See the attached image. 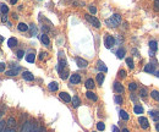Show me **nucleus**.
Returning <instances> with one entry per match:
<instances>
[{"instance_id": "12", "label": "nucleus", "mask_w": 159, "mask_h": 132, "mask_svg": "<svg viewBox=\"0 0 159 132\" xmlns=\"http://www.w3.org/2000/svg\"><path fill=\"white\" fill-rule=\"evenodd\" d=\"M97 67H98V70L100 71V72H106V71H108L105 64L102 61V60H98V63H97Z\"/></svg>"}, {"instance_id": "10", "label": "nucleus", "mask_w": 159, "mask_h": 132, "mask_svg": "<svg viewBox=\"0 0 159 132\" xmlns=\"http://www.w3.org/2000/svg\"><path fill=\"white\" fill-rule=\"evenodd\" d=\"M59 97H60V99H63L64 101H66V103H70V101L72 100V98L70 97V94L66 93V92H60L59 93Z\"/></svg>"}, {"instance_id": "11", "label": "nucleus", "mask_w": 159, "mask_h": 132, "mask_svg": "<svg viewBox=\"0 0 159 132\" xmlns=\"http://www.w3.org/2000/svg\"><path fill=\"white\" fill-rule=\"evenodd\" d=\"M22 77H23V80H26V81H33L34 80V76L32 75V72H29V71H23Z\"/></svg>"}, {"instance_id": "6", "label": "nucleus", "mask_w": 159, "mask_h": 132, "mask_svg": "<svg viewBox=\"0 0 159 132\" xmlns=\"http://www.w3.org/2000/svg\"><path fill=\"white\" fill-rule=\"evenodd\" d=\"M138 122H140V126H141L143 130H147L148 127H149L148 120L145 118V116H140V118H138Z\"/></svg>"}, {"instance_id": "34", "label": "nucleus", "mask_w": 159, "mask_h": 132, "mask_svg": "<svg viewBox=\"0 0 159 132\" xmlns=\"http://www.w3.org/2000/svg\"><path fill=\"white\" fill-rule=\"evenodd\" d=\"M97 129H98V131H104L105 130V125H104V122H98L97 124Z\"/></svg>"}, {"instance_id": "18", "label": "nucleus", "mask_w": 159, "mask_h": 132, "mask_svg": "<svg viewBox=\"0 0 159 132\" xmlns=\"http://www.w3.org/2000/svg\"><path fill=\"white\" fill-rule=\"evenodd\" d=\"M20 70H21V67H20V66H17L16 69H12V70L8 71V72H6V75H8V76H16V75L20 72Z\"/></svg>"}, {"instance_id": "27", "label": "nucleus", "mask_w": 159, "mask_h": 132, "mask_svg": "<svg viewBox=\"0 0 159 132\" xmlns=\"http://www.w3.org/2000/svg\"><path fill=\"white\" fill-rule=\"evenodd\" d=\"M116 56L119 58V59H124V56H125V49L124 48H120L116 52Z\"/></svg>"}, {"instance_id": "19", "label": "nucleus", "mask_w": 159, "mask_h": 132, "mask_svg": "<svg viewBox=\"0 0 159 132\" xmlns=\"http://www.w3.org/2000/svg\"><path fill=\"white\" fill-rule=\"evenodd\" d=\"M71 101H72V106H74V108H78V106L81 105V100H80V98L77 97V95H75Z\"/></svg>"}, {"instance_id": "36", "label": "nucleus", "mask_w": 159, "mask_h": 132, "mask_svg": "<svg viewBox=\"0 0 159 132\" xmlns=\"http://www.w3.org/2000/svg\"><path fill=\"white\" fill-rule=\"evenodd\" d=\"M88 9H89V12H91L92 15H96V14H97V7L94 6V5H89Z\"/></svg>"}, {"instance_id": "44", "label": "nucleus", "mask_w": 159, "mask_h": 132, "mask_svg": "<svg viewBox=\"0 0 159 132\" xmlns=\"http://www.w3.org/2000/svg\"><path fill=\"white\" fill-rule=\"evenodd\" d=\"M5 67H6V65H5L4 63H0V72H4Z\"/></svg>"}, {"instance_id": "8", "label": "nucleus", "mask_w": 159, "mask_h": 132, "mask_svg": "<svg viewBox=\"0 0 159 132\" xmlns=\"http://www.w3.org/2000/svg\"><path fill=\"white\" fill-rule=\"evenodd\" d=\"M81 82V76L78 73H72L70 76V83L71 84H78Z\"/></svg>"}, {"instance_id": "3", "label": "nucleus", "mask_w": 159, "mask_h": 132, "mask_svg": "<svg viewBox=\"0 0 159 132\" xmlns=\"http://www.w3.org/2000/svg\"><path fill=\"white\" fill-rule=\"evenodd\" d=\"M34 126H35V124L32 122V121H26V122L22 125V129L20 132H33Z\"/></svg>"}, {"instance_id": "43", "label": "nucleus", "mask_w": 159, "mask_h": 132, "mask_svg": "<svg viewBox=\"0 0 159 132\" xmlns=\"http://www.w3.org/2000/svg\"><path fill=\"white\" fill-rule=\"evenodd\" d=\"M154 11H159V0H154Z\"/></svg>"}, {"instance_id": "38", "label": "nucleus", "mask_w": 159, "mask_h": 132, "mask_svg": "<svg viewBox=\"0 0 159 132\" xmlns=\"http://www.w3.org/2000/svg\"><path fill=\"white\" fill-rule=\"evenodd\" d=\"M140 95H141L142 98L147 97V88H145V87H143V88L141 89V92H140Z\"/></svg>"}, {"instance_id": "17", "label": "nucleus", "mask_w": 159, "mask_h": 132, "mask_svg": "<svg viewBox=\"0 0 159 132\" xmlns=\"http://www.w3.org/2000/svg\"><path fill=\"white\" fill-rule=\"evenodd\" d=\"M28 28L29 27L27 26L26 23H23V22H20L18 26H17V29H18L20 32H26V31H28Z\"/></svg>"}, {"instance_id": "5", "label": "nucleus", "mask_w": 159, "mask_h": 132, "mask_svg": "<svg viewBox=\"0 0 159 132\" xmlns=\"http://www.w3.org/2000/svg\"><path fill=\"white\" fill-rule=\"evenodd\" d=\"M114 44H115V39H114V37H113V35H110V34H108L106 37H105V42H104L105 48L110 49V48H113V45H114Z\"/></svg>"}, {"instance_id": "30", "label": "nucleus", "mask_w": 159, "mask_h": 132, "mask_svg": "<svg viewBox=\"0 0 159 132\" xmlns=\"http://www.w3.org/2000/svg\"><path fill=\"white\" fill-rule=\"evenodd\" d=\"M151 94V97L153 98V99H154V100H157V101H159V92H158V90H152V92L149 93Z\"/></svg>"}, {"instance_id": "45", "label": "nucleus", "mask_w": 159, "mask_h": 132, "mask_svg": "<svg viewBox=\"0 0 159 132\" xmlns=\"http://www.w3.org/2000/svg\"><path fill=\"white\" fill-rule=\"evenodd\" d=\"M45 56H47V53H44V52H42V53L39 54V59H40V60H43Z\"/></svg>"}, {"instance_id": "7", "label": "nucleus", "mask_w": 159, "mask_h": 132, "mask_svg": "<svg viewBox=\"0 0 159 132\" xmlns=\"http://www.w3.org/2000/svg\"><path fill=\"white\" fill-rule=\"evenodd\" d=\"M113 88H114V90L117 94L124 93V90H125L124 89V86H122L120 82H117V81H116V82H114V84H113Z\"/></svg>"}, {"instance_id": "25", "label": "nucleus", "mask_w": 159, "mask_h": 132, "mask_svg": "<svg viewBox=\"0 0 159 132\" xmlns=\"http://www.w3.org/2000/svg\"><path fill=\"white\" fill-rule=\"evenodd\" d=\"M151 118L153 119V121H159V111H149Z\"/></svg>"}, {"instance_id": "29", "label": "nucleus", "mask_w": 159, "mask_h": 132, "mask_svg": "<svg viewBox=\"0 0 159 132\" xmlns=\"http://www.w3.org/2000/svg\"><path fill=\"white\" fill-rule=\"evenodd\" d=\"M120 118L122 119V120H125V121H127L130 119V116H129V114L126 113L125 110H120Z\"/></svg>"}, {"instance_id": "37", "label": "nucleus", "mask_w": 159, "mask_h": 132, "mask_svg": "<svg viewBox=\"0 0 159 132\" xmlns=\"http://www.w3.org/2000/svg\"><path fill=\"white\" fill-rule=\"evenodd\" d=\"M129 89H130V90L137 89V84H136L135 82H130V83H129Z\"/></svg>"}, {"instance_id": "20", "label": "nucleus", "mask_w": 159, "mask_h": 132, "mask_svg": "<svg viewBox=\"0 0 159 132\" xmlns=\"http://www.w3.org/2000/svg\"><path fill=\"white\" fill-rule=\"evenodd\" d=\"M6 125H8L9 129H15V125H16V120H15L14 118H9Z\"/></svg>"}, {"instance_id": "1", "label": "nucleus", "mask_w": 159, "mask_h": 132, "mask_svg": "<svg viewBox=\"0 0 159 132\" xmlns=\"http://www.w3.org/2000/svg\"><path fill=\"white\" fill-rule=\"evenodd\" d=\"M105 23H106L109 27L115 28V27H117V26H119V24L121 23V16H120L119 14H114L110 18H108V20H106Z\"/></svg>"}, {"instance_id": "52", "label": "nucleus", "mask_w": 159, "mask_h": 132, "mask_svg": "<svg viewBox=\"0 0 159 132\" xmlns=\"http://www.w3.org/2000/svg\"><path fill=\"white\" fill-rule=\"evenodd\" d=\"M154 73H156V76H157V77H159V71H156Z\"/></svg>"}, {"instance_id": "14", "label": "nucleus", "mask_w": 159, "mask_h": 132, "mask_svg": "<svg viewBox=\"0 0 159 132\" xmlns=\"http://www.w3.org/2000/svg\"><path fill=\"white\" fill-rule=\"evenodd\" d=\"M40 40H42V43L44 45H47V47H49V45H50V39H49V37L45 33H43L42 35H40Z\"/></svg>"}, {"instance_id": "9", "label": "nucleus", "mask_w": 159, "mask_h": 132, "mask_svg": "<svg viewBox=\"0 0 159 132\" xmlns=\"http://www.w3.org/2000/svg\"><path fill=\"white\" fill-rule=\"evenodd\" d=\"M76 64H77V66L80 69H86L87 66H88V61L82 58H76Z\"/></svg>"}, {"instance_id": "40", "label": "nucleus", "mask_w": 159, "mask_h": 132, "mask_svg": "<svg viewBox=\"0 0 159 132\" xmlns=\"http://www.w3.org/2000/svg\"><path fill=\"white\" fill-rule=\"evenodd\" d=\"M35 33H37V28H35L34 24H32V26H31V35H34Z\"/></svg>"}, {"instance_id": "22", "label": "nucleus", "mask_w": 159, "mask_h": 132, "mask_svg": "<svg viewBox=\"0 0 159 132\" xmlns=\"http://www.w3.org/2000/svg\"><path fill=\"white\" fill-rule=\"evenodd\" d=\"M104 78H105L104 72H99L98 75H97V82H98V84L103 83V82H104Z\"/></svg>"}, {"instance_id": "28", "label": "nucleus", "mask_w": 159, "mask_h": 132, "mask_svg": "<svg viewBox=\"0 0 159 132\" xmlns=\"http://www.w3.org/2000/svg\"><path fill=\"white\" fill-rule=\"evenodd\" d=\"M133 111H135V114H143V106L136 104L135 108H133Z\"/></svg>"}, {"instance_id": "55", "label": "nucleus", "mask_w": 159, "mask_h": 132, "mask_svg": "<svg viewBox=\"0 0 159 132\" xmlns=\"http://www.w3.org/2000/svg\"><path fill=\"white\" fill-rule=\"evenodd\" d=\"M93 132H96V131H93Z\"/></svg>"}, {"instance_id": "16", "label": "nucleus", "mask_w": 159, "mask_h": 132, "mask_svg": "<svg viewBox=\"0 0 159 132\" xmlns=\"http://www.w3.org/2000/svg\"><path fill=\"white\" fill-rule=\"evenodd\" d=\"M143 70H145V72H148V73H154L156 72V71H154V66H153L152 64H147Z\"/></svg>"}, {"instance_id": "46", "label": "nucleus", "mask_w": 159, "mask_h": 132, "mask_svg": "<svg viewBox=\"0 0 159 132\" xmlns=\"http://www.w3.org/2000/svg\"><path fill=\"white\" fill-rule=\"evenodd\" d=\"M4 132H16V130H15V129H9V127H6Z\"/></svg>"}, {"instance_id": "47", "label": "nucleus", "mask_w": 159, "mask_h": 132, "mask_svg": "<svg viewBox=\"0 0 159 132\" xmlns=\"http://www.w3.org/2000/svg\"><path fill=\"white\" fill-rule=\"evenodd\" d=\"M1 21H3V22H8V16H6V15H3Z\"/></svg>"}, {"instance_id": "31", "label": "nucleus", "mask_w": 159, "mask_h": 132, "mask_svg": "<svg viewBox=\"0 0 159 132\" xmlns=\"http://www.w3.org/2000/svg\"><path fill=\"white\" fill-rule=\"evenodd\" d=\"M149 48L153 50V52H156V50L158 49V45H157L156 40H151V42H149Z\"/></svg>"}, {"instance_id": "26", "label": "nucleus", "mask_w": 159, "mask_h": 132, "mask_svg": "<svg viewBox=\"0 0 159 132\" xmlns=\"http://www.w3.org/2000/svg\"><path fill=\"white\" fill-rule=\"evenodd\" d=\"M126 64H127V66H129L130 70H133V69H135V63H133L132 58H126Z\"/></svg>"}, {"instance_id": "24", "label": "nucleus", "mask_w": 159, "mask_h": 132, "mask_svg": "<svg viewBox=\"0 0 159 132\" xmlns=\"http://www.w3.org/2000/svg\"><path fill=\"white\" fill-rule=\"evenodd\" d=\"M34 60H35V55H34L33 53H29L28 55H26V61H27V63L33 64Z\"/></svg>"}, {"instance_id": "33", "label": "nucleus", "mask_w": 159, "mask_h": 132, "mask_svg": "<svg viewBox=\"0 0 159 132\" xmlns=\"http://www.w3.org/2000/svg\"><path fill=\"white\" fill-rule=\"evenodd\" d=\"M114 101H115L116 104H122V101H124V99H122L121 95L117 94V95H115V97H114Z\"/></svg>"}, {"instance_id": "50", "label": "nucleus", "mask_w": 159, "mask_h": 132, "mask_svg": "<svg viewBox=\"0 0 159 132\" xmlns=\"http://www.w3.org/2000/svg\"><path fill=\"white\" fill-rule=\"evenodd\" d=\"M10 3H11V4L14 5V4H16V3H17V0H10Z\"/></svg>"}, {"instance_id": "39", "label": "nucleus", "mask_w": 159, "mask_h": 132, "mask_svg": "<svg viewBox=\"0 0 159 132\" xmlns=\"http://www.w3.org/2000/svg\"><path fill=\"white\" fill-rule=\"evenodd\" d=\"M33 132H45V129L44 127H37V125H35L34 129H33Z\"/></svg>"}, {"instance_id": "2", "label": "nucleus", "mask_w": 159, "mask_h": 132, "mask_svg": "<svg viewBox=\"0 0 159 132\" xmlns=\"http://www.w3.org/2000/svg\"><path fill=\"white\" fill-rule=\"evenodd\" d=\"M85 17H86V20H87V21H88L89 23H92V26H94L96 28H99V27H100V22H99L98 18H96L94 16H91L89 14H86Z\"/></svg>"}, {"instance_id": "53", "label": "nucleus", "mask_w": 159, "mask_h": 132, "mask_svg": "<svg viewBox=\"0 0 159 132\" xmlns=\"http://www.w3.org/2000/svg\"><path fill=\"white\" fill-rule=\"evenodd\" d=\"M121 132H130V131H129V130H127V129H124V130H122Z\"/></svg>"}, {"instance_id": "32", "label": "nucleus", "mask_w": 159, "mask_h": 132, "mask_svg": "<svg viewBox=\"0 0 159 132\" xmlns=\"http://www.w3.org/2000/svg\"><path fill=\"white\" fill-rule=\"evenodd\" d=\"M0 11H1L4 15H6L9 12V7L5 4H1V5H0Z\"/></svg>"}, {"instance_id": "49", "label": "nucleus", "mask_w": 159, "mask_h": 132, "mask_svg": "<svg viewBox=\"0 0 159 132\" xmlns=\"http://www.w3.org/2000/svg\"><path fill=\"white\" fill-rule=\"evenodd\" d=\"M42 29H43V31H44V32H48V31H49V29H48L47 27H45V26H43V27H42Z\"/></svg>"}, {"instance_id": "13", "label": "nucleus", "mask_w": 159, "mask_h": 132, "mask_svg": "<svg viewBox=\"0 0 159 132\" xmlns=\"http://www.w3.org/2000/svg\"><path fill=\"white\" fill-rule=\"evenodd\" d=\"M94 80H92V78H88V80H87L86 81V83H85V87L87 88V89H93L94 88Z\"/></svg>"}, {"instance_id": "23", "label": "nucleus", "mask_w": 159, "mask_h": 132, "mask_svg": "<svg viewBox=\"0 0 159 132\" xmlns=\"http://www.w3.org/2000/svg\"><path fill=\"white\" fill-rule=\"evenodd\" d=\"M8 45H9V47L10 48H14V47H16V45H17V39L16 38H10L9 40H8Z\"/></svg>"}, {"instance_id": "35", "label": "nucleus", "mask_w": 159, "mask_h": 132, "mask_svg": "<svg viewBox=\"0 0 159 132\" xmlns=\"http://www.w3.org/2000/svg\"><path fill=\"white\" fill-rule=\"evenodd\" d=\"M5 129H6V122L3 120H0V132H4Z\"/></svg>"}, {"instance_id": "51", "label": "nucleus", "mask_w": 159, "mask_h": 132, "mask_svg": "<svg viewBox=\"0 0 159 132\" xmlns=\"http://www.w3.org/2000/svg\"><path fill=\"white\" fill-rule=\"evenodd\" d=\"M156 130H157V131H158V132H159V122H158V124H157V125H156Z\"/></svg>"}, {"instance_id": "15", "label": "nucleus", "mask_w": 159, "mask_h": 132, "mask_svg": "<svg viewBox=\"0 0 159 132\" xmlns=\"http://www.w3.org/2000/svg\"><path fill=\"white\" fill-rule=\"evenodd\" d=\"M86 97L88 98V99H91V100H93V101H97V100H98V97H97V94H96L94 92H92V90H88V92L86 93Z\"/></svg>"}, {"instance_id": "21", "label": "nucleus", "mask_w": 159, "mask_h": 132, "mask_svg": "<svg viewBox=\"0 0 159 132\" xmlns=\"http://www.w3.org/2000/svg\"><path fill=\"white\" fill-rule=\"evenodd\" d=\"M48 88H49V90H52V92H55V90H58L59 84L56 83V82H50L48 84Z\"/></svg>"}, {"instance_id": "4", "label": "nucleus", "mask_w": 159, "mask_h": 132, "mask_svg": "<svg viewBox=\"0 0 159 132\" xmlns=\"http://www.w3.org/2000/svg\"><path fill=\"white\" fill-rule=\"evenodd\" d=\"M66 67H68V64H66V60L60 58V60H59V65H58V72H59V75H61V73L64 72V71L68 70Z\"/></svg>"}, {"instance_id": "54", "label": "nucleus", "mask_w": 159, "mask_h": 132, "mask_svg": "<svg viewBox=\"0 0 159 132\" xmlns=\"http://www.w3.org/2000/svg\"><path fill=\"white\" fill-rule=\"evenodd\" d=\"M3 40H4V38L1 37V35H0V42H3Z\"/></svg>"}, {"instance_id": "41", "label": "nucleus", "mask_w": 159, "mask_h": 132, "mask_svg": "<svg viewBox=\"0 0 159 132\" xmlns=\"http://www.w3.org/2000/svg\"><path fill=\"white\" fill-rule=\"evenodd\" d=\"M119 77H121V78H125L126 77V71L125 70H120L119 71Z\"/></svg>"}, {"instance_id": "42", "label": "nucleus", "mask_w": 159, "mask_h": 132, "mask_svg": "<svg viewBox=\"0 0 159 132\" xmlns=\"http://www.w3.org/2000/svg\"><path fill=\"white\" fill-rule=\"evenodd\" d=\"M16 55H17V58H18V59H22V58H23V55H25V52H23V50H18V52L16 53Z\"/></svg>"}, {"instance_id": "48", "label": "nucleus", "mask_w": 159, "mask_h": 132, "mask_svg": "<svg viewBox=\"0 0 159 132\" xmlns=\"http://www.w3.org/2000/svg\"><path fill=\"white\" fill-rule=\"evenodd\" d=\"M111 130H113V132H120V131H119V129H117L116 126H113Z\"/></svg>"}]
</instances>
